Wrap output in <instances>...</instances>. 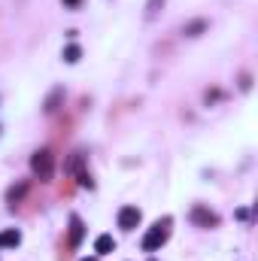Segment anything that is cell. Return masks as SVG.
Returning a JSON list of instances; mask_svg holds the SVG:
<instances>
[{
    "label": "cell",
    "mask_w": 258,
    "mask_h": 261,
    "mask_svg": "<svg viewBox=\"0 0 258 261\" xmlns=\"http://www.w3.org/2000/svg\"><path fill=\"white\" fill-rule=\"evenodd\" d=\"M31 170H34V176H37L40 182H49V179L55 176V155H52L49 149L34 152V155H31Z\"/></svg>",
    "instance_id": "1"
},
{
    "label": "cell",
    "mask_w": 258,
    "mask_h": 261,
    "mask_svg": "<svg viewBox=\"0 0 258 261\" xmlns=\"http://www.w3.org/2000/svg\"><path fill=\"white\" fill-rule=\"evenodd\" d=\"M167 240V231H164V225L158 222V225H152L149 231H146V237H143V252H155V249H161V243Z\"/></svg>",
    "instance_id": "2"
},
{
    "label": "cell",
    "mask_w": 258,
    "mask_h": 261,
    "mask_svg": "<svg viewBox=\"0 0 258 261\" xmlns=\"http://www.w3.org/2000/svg\"><path fill=\"white\" fill-rule=\"evenodd\" d=\"M140 219H143V216H140L137 206H122V210H119V228H122V231H134V228L140 225Z\"/></svg>",
    "instance_id": "3"
},
{
    "label": "cell",
    "mask_w": 258,
    "mask_h": 261,
    "mask_svg": "<svg viewBox=\"0 0 258 261\" xmlns=\"http://www.w3.org/2000/svg\"><path fill=\"white\" fill-rule=\"evenodd\" d=\"M192 222L194 225H200V228H216V225H219V216H216L213 210H207V206H194L192 210Z\"/></svg>",
    "instance_id": "4"
},
{
    "label": "cell",
    "mask_w": 258,
    "mask_h": 261,
    "mask_svg": "<svg viewBox=\"0 0 258 261\" xmlns=\"http://www.w3.org/2000/svg\"><path fill=\"white\" fill-rule=\"evenodd\" d=\"M82 234H85L82 219L79 216H70V246H79L82 243Z\"/></svg>",
    "instance_id": "5"
},
{
    "label": "cell",
    "mask_w": 258,
    "mask_h": 261,
    "mask_svg": "<svg viewBox=\"0 0 258 261\" xmlns=\"http://www.w3.org/2000/svg\"><path fill=\"white\" fill-rule=\"evenodd\" d=\"M113 249H116V240H113L110 234H100V237L94 240V252H97V255H110Z\"/></svg>",
    "instance_id": "6"
},
{
    "label": "cell",
    "mask_w": 258,
    "mask_h": 261,
    "mask_svg": "<svg viewBox=\"0 0 258 261\" xmlns=\"http://www.w3.org/2000/svg\"><path fill=\"white\" fill-rule=\"evenodd\" d=\"M21 243V234L15 231V228H9V231H0V249H9V246H18Z\"/></svg>",
    "instance_id": "7"
},
{
    "label": "cell",
    "mask_w": 258,
    "mask_h": 261,
    "mask_svg": "<svg viewBox=\"0 0 258 261\" xmlns=\"http://www.w3.org/2000/svg\"><path fill=\"white\" fill-rule=\"evenodd\" d=\"M200 31H207V21H203V18H197V21H189V24L183 28V34H186V37H197Z\"/></svg>",
    "instance_id": "8"
},
{
    "label": "cell",
    "mask_w": 258,
    "mask_h": 261,
    "mask_svg": "<svg viewBox=\"0 0 258 261\" xmlns=\"http://www.w3.org/2000/svg\"><path fill=\"white\" fill-rule=\"evenodd\" d=\"M79 58H82V49H79L76 43H70V46L64 49V61H67V64H76Z\"/></svg>",
    "instance_id": "9"
},
{
    "label": "cell",
    "mask_w": 258,
    "mask_h": 261,
    "mask_svg": "<svg viewBox=\"0 0 258 261\" xmlns=\"http://www.w3.org/2000/svg\"><path fill=\"white\" fill-rule=\"evenodd\" d=\"M64 97V88H55L52 94H49V100H46V113H55L58 110V100Z\"/></svg>",
    "instance_id": "10"
},
{
    "label": "cell",
    "mask_w": 258,
    "mask_h": 261,
    "mask_svg": "<svg viewBox=\"0 0 258 261\" xmlns=\"http://www.w3.org/2000/svg\"><path fill=\"white\" fill-rule=\"evenodd\" d=\"M24 192H28V182H21L18 189H9V192H6V200H9V203H15V200L24 195Z\"/></svg>",
    "instance_id": "11"
},
{
    "label": "cell",
    "mask_w": 258,
    "mask_h": 261,
    "mask_svg": "<svg viewBox=\"0 0 258 261\" xmlns=\"http://www.w3.org/2000/svg\"><path fill=\"white\" fill-rule=\"evenodd\" d=\"M161 6H164V0H149V3H146V18H155Z\"/></svg>",
    "instance_id": "12"
},
{
    "label": "cell",
    "mask_w": 258,
    "mask_h": 261,
    "mask_svg": "<svg viewBox=\"0 0 258 261\" xmlns=\"http://www.w3.org/2000/svg\"><path fill=\"white\" fill-rule=\"evenodd\" d=\"M79 186H85V189H91V176H88V173H85V170H82V173H79Z\"/></svg>",
    "instance_id": "13"
},
{
    "label": "cell",
    "mask_w": 258,
    "mask_h": 261,
    "mask_svg": "<svg viewBox=\"0 0 258 261\" xmlns=\"http://www.w3.org/2000/svg\"><path fill=\"white\" fill-rule=\"evenodd\" d=\"M67 6H70V9H76V6H79V0H64Z\"/></svg>",
    "instance_id": "14"
},
{
    "label": "cell",
    "mask_w": 258,
    "mask_h": 261,
    "mask_svg": "<svg viewBox=\"0 0 258 261\" xmlns=\"http://www.w3.org/2000/svg\"><path fill=\"white\" fill-rule=\"evenodd\" d=\"M82 261H97V258H82Z\"/></svg>",
    "instance_id": "15"
}]
</instances>
